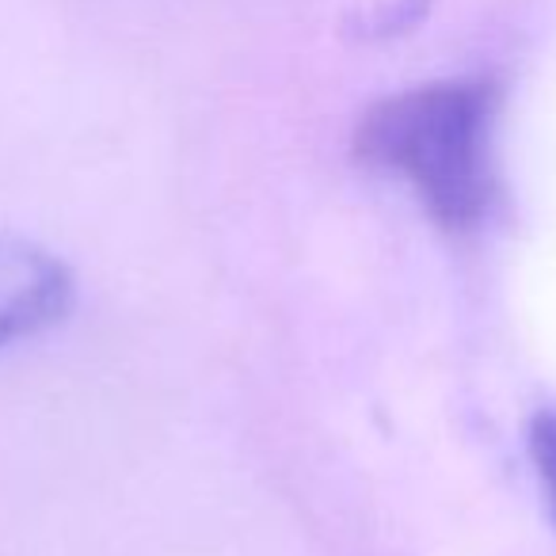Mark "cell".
I'll return each mask as SVG.
<instances>
[{
	"instance_id": "1",
	"label": "cell",
	"mask_w": 556,
	"mask_h": 556,
	"mask_svg": "<svg viewBox=\"0 0 556 556\" xmlns=\"http://www.w3.org/2000/svg\"><path fill=\"white\" fill-rule=\"evenodd\" d=\"M500 88L484 77L434 80L378 100L355 126L358 161L408 179L427 214L469 229L495 191L492 130Z\"/></svg>"
},
{
	"instance_id": "2",
	"label": "cell",
	"mask_w": 556,
	"mask_h": 556,
	"mask_svg": "<svg viewBox=\"0 0 556 556\" xmlns=\"http://www.w3.org/2000/svg\"><path fill=\"white\" fill-rule=\"evenodd\" d=\"M73 298V270L54 252L0 229V351L58 328Z\"/></svg>"
},
{
	"instance_id": "3",
	"label": "cell",
	"mask_w": 556,
	"mask_h": 556,
	"mask_svg": "<svg viewBox=\"0 0 556 556\" xmlns=\"http://www.w3.org/2000/svg\"><path fill=\"white\" fill-rule=\"evenodd\" d=\"M427 4L431 0H386L378 12L358 20V35H366V39H389V35L408 31L412 24H419L427 16Z\"/></svg>"
},
{
	"instance_id": "4",
	"label": "cell",
	"mask_w": 556,
	"mask_h": 556,
	"mask_svg": "<svg viewBox=\"0 0 556 556\" xmlns=\"http://www.w3.org/2000/svg\"><path fill=\"white\" fill-rule=\"evenodd\" d=\"M530 454L538 465V477L545 484L548 507L556 515V416H538L530 427Z\"/></svg>"
}]
</instances>
